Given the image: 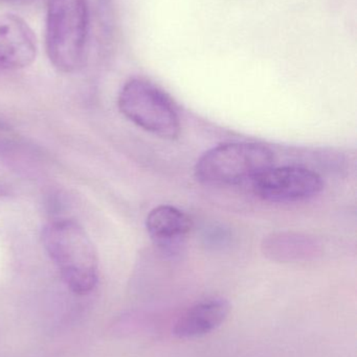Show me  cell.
<instances>
[{
	"instance_id": "1",
	"label": "cell",
	"mask_w": 357,
	"mask_h": 357,
	"mask_svg": "<svg viewBox=\"0 0 357 357\" xmlns=\"http://www.w3.org/2000/svg\"><path fill=\"white\" fill-rule=\"evenodd\" d=\"M41 238L67 287L80 296L92 293L98 284L99 260L85 229L75 220H54L44 227Z\"/></svg>"
},
{
	"instance_id": "2",
	"label": "cell",
	"mask_w": 357,
	"mask_h": 357,
	"mask_svg": "<svg viewBox=\"0 0 357 357\" xmlns=\"http://www.w3.org/2000/svg\"><path fill=\"white\" fill-rule=\"evenodd\" d=\"M89 13L86 0H48L46 52L61 73H73L85 64Z\"/></svg>"
},
{
	"instance_id": "3",
	"label": "cell",
	"mask_w": 357,
	"mask_h": 357,
	"mask_svg": "<svg viewBox=\"0 0 357 357\" xmlns=\"http://www.w3.org/2000/svg\"><path fill=\"white\" fill-rule=\"evenodd\" d=\"M272 151L261 144L230 142L205 152L195 165V177L207 185L253 183L274 167Z\"/></svg>"
},
{
	"instance_id": "4",
	"label": "cell",
	"mask_w": 357,
	"mask_h": 357,
	"mask_svg": "<svg viewBox=\"0 0 357 357\" xmlns=\"http://www.w3.org/2000/svg\"><path fill=\"white\" fill-rule=\"evenodd\" d=\"M117 106L126 119L149 133L166 139L180 135V116L173 102L147 79L128 81L119 92Z\"/></svg>"
},
{
	"instance_id": "5",
	"label": "cell",
	"mask_w": 357,
	"mask_h": 357,
	"mask_svg": "<svg viewBox=\"0 0 357 357\" xmlns=\"http://www.w3.org/2000/svg\"><path fill=\"white\" fill-rule=\"evenodd\" d=\"M252 184L258 197L272 203L305 201L316 197L324 186L316 172L298 167H272Z\"/></svg>"
},
{
	"instance_id": "6",
	"label": "cell",
	"mask_w": 357,
	"mask_h": 357,
	"mask_svg": "<svg viewBox=\"0 0 357 357\" xmlns=\"http://www.w3.org/2000/svg\"><path fill=\"white\" fill-rule=\"evenodd\" d=\"M37 54V41L27 22L13 14H0V69L29 66Z\"/></svg>"
},
{
	"instance_id": "7",
	"label": "cell",
	"mask_w": 357,
	"mask_h": 357,
	"mask_svg": "<svg viewBox=\"0 0 357 357\" xmlns=\"http://www.w3.org/2000/svg\"><path fill=\"white\" fill-rule=\"evenodd\" d=\"M231 304L222 297L201 300L176 321L173 333L180 340L205 337L219 328L230 316Z\"/></svg>"
},
{
	"instance_id": "8",
	"label": "cell",
	"mask_w": 357,
	"mask_h": 357,
	"mask_svg": "<svg viewBox=\"0 0 357 357\" xmlns=\"http://www.w3.org/2000/svg\"><path fill=\"white\" fill-rule=\"evenodd\" d=\"M192 228V222L184 212L170 205L151 210L147 216L146 229L155 245L168 254L180 251Z\"/></svg>"
},
{
	"instance_id": "9",
	"label": "cell",
	"mask_w": 357,
	"mask_h": 357,
	"mask_svg": "<svg viewBox=\"0 0 357 357\" xmlns=\"http://www.w3.org/2000/svg\"><path fill=\"white\" fill-rule=\"evenodd\" d=\"M264 253L279 261H293L316 253V245L309 237L293 233H279L268 237L263 245Z\"/></svg>"
},
{
	"instance_id": "10",
	"label": "cell",
	"mask_w": 357,
	"mask_h": 357,
	"mask_svg": "<svg viewBox=\"0 0 357 357\" xmlns=\"http://www.w3.org/2000/svg\"><path fill=\"white\" fill-rule=\"evenodd\" d=\"M0 1H3V2H21V1H27V0H0Z\"/></svg>"
}]
</instances>
